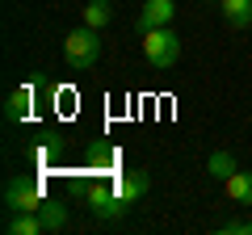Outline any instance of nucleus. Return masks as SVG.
<instances>
[{
    "instance_id": "obj_14",
    "label": "nucleus",
    "mask_w": 252,
    "mask_h": 235,
    "mask_svg": "<svg viewBox=\"0 0 252 235\" xmlns=\"http://www.w3.org/2000/svg\"><path fill=\"white\" fill-rule=\"evenodd\" d=\"M219 231L223 235H252V218H227Z\"/></svg>"
},
{
    "instance_id": "obj_7",
    "label": "nucleus",
    "mask_w": 252,
    "mask_h": 235,
    "mask_svg": "<svg viewBox=\"0 0 252 235\" xmlns=\"http://www.w3.org/2000/svg\"><path fill=\"white\" fill-rule=\"evenodd\" d=\"M30 109H34V88L21 84V88H13L9 101H4V122H21V118H30Z\"/></svg>"
},
{
    "instance_id": "obj_1",
    "label": "nucleus",
    "mask_w": 252,
    "mask_h": 235,
    "mask_svg": "<svg viewBox=\"0 0 252 235\" xmlns=\"http://www.w3.org/2000/svg\"><path fill=\"white\" fill-rule=\"evenodd\" d=\"M63 59H67L72 72H93L97 59H101V38H97V29H93V26L72 29V34L63 38Z\"/></svg>"
},
{
    "instance_id": "obj_6",
    "label": "nucleus",
    "mask_w": 252,
    "mask_h": 235,
    "mask_svg": "<svg viewBox=\"0 0 252 235\" xmlns=\"http://www.w3.org/2000/svg\"><path fill=\"white\" fill-rule=\"evenodd\" d=\"M114 189L122 193V202H130V206H135L139 198H147V193H152V176H147V168H130V172H122V176L114 181Z\"/></svg>"
},
{
    "instance_id": "obj_13",
    "label": "nucleus",
    "mask_w": 252,
    "mask_h": 235,
    "mask_svg": "<svg viewBox=\"0 0 252 235\" xmlns=\"http://www.w3.org/2000/svg\"><path fill=\"white\" fill-rule=\"evenodd\" d=\"M38 214H42V223H46V235L67 227V210H63L59 202H42V210H38Z\"/></svg>"
},
{
    "instance_id": "obj_5",
    "label": "nucleus",
    "mask_w": 252,
    "mask_h": 235,
    "mask_svg": "<svg viewBox=\"0 0 252 235\" xmlns=\"http://www.w3.org/2000/svg\"><path fill=\"white\" fill-rule=\"evenodd\" d=\"M172 17H177L172 0H147L143 9H139V17H135V29L143 34V29H156V26H172Z\"/></svg>"
},
{
    "instance_id": "obj_9",
    "label": "nucleus",
    "mask_w": 252,
    "mask_h": 235,
    "mask_svg": "<svg viewBox=\"0 0 252 235\" xmlns=\"http://www.w3.org/2000/svg\"><path fill=\"white\" fill-rule=\"evenodd\" d=\"M223 189H227V198H231V202L252 206V172H231V176L223 181Z\"/></svg>"
},
{
    "instance_id": "obj_8",
    "label": "nucleus",
    "mask_w": 252,
    "mask_h": 235,
    "mask_svg": "<svg viewBox=\"0 0 252 235\" xmlns=\"http://www.w3.org/2000/svg\"><path fill=\"white\" fill-rule=\"evenodd\" d=\"M223 4V21L231 29H248L252 26V0H219Z\"/></svg>"
},
{
    "instance_id": "obj_4",
    "label": "nucleus",
    "mask_w": 252,
    "mask_h": 235,
    "mask_svg": "<svg viewBox=\"0 0 252 235\" xmlns=\"http://www.w3.org/2000/svg\"><path fill=\"white\" fill-rule=\"evenodd\" d=\"M42 185L30 176H9L4 181V206L9 210H42Z\"/></svg>"
},
{
    "instance_id": "obj_11",
    "label": "nucleus",
    "mask_w": 252,
    "mask_h": 235,
    "mask_svg": "<svg viewBox=\"0 0 252 235\" xmlns=\"http://www.w3.org/2000/svg\"><path fill=\"white\" fill-rule=\"evenodd\" d=\"M89 168L101 172V176H105V172H114V168H118V151H114V147L93 143V147H89Z\"/></svg>"
},
{
    "instance_id": "obj_3",
    "label": "nucleus",
    "mask_w": 252,
    "mask_h": 235,
    "mask_svg": "<svg viewBox=\"0 0 252 235\" xmlns=\"http://www.w3.org/2000/svg\"><path fill=\"white\" fill-rule=\"evenodd\" d=\"M143 55H147V63L152 67H172L181 59V38L172 34L168 26H156V29H143Z\"/></svg>"
},
{
    "instance_id": "obj_10",
    "label": "nucleus",
    "mask_w": 252,
    "mask_h": 235,
    "mask_svg": "<svg viewBox=\"0 0 252 235\" xmlns=\"http://www.w3.org/2000/svg\"><path fill=\"white\" fill-rule=\"evenodd\" d=\"M109 21H114V4H109V0H89V4H84V26L105 29Z\"/></svg>"
},
{
    "instance_id": "obj_12",
    "label": "nucleus",
    "mask_w": 252,
    "mask_h": 235,
    "mask_svg": "<svg viewBox=\"0 0 252 235\" xmlns=\"http://www.w3.org/2000/svg\"><path fill=\"white\" fill-rule=\"evenodd\" d=\"M206 172L215 176V181H227L235 172V155L231 151H210V160H206Z\"/></svg>"
},
{
    "instance_id": "obj_2",
    "label": "nucleus",
    "mask_w": 252,
    "mask_h": 235,
    "mask_svg": "<svg viewBox=\"0 0 252 235\" xmlns=\"http://www.w3.org/2000/svg\"><path fill=\"white\" fill-rule=\"evenodd\" d=\"M80 202L101 218V223H118V218H126V210H130V202H122V193H118L114 185H101V181H93V185L84 181L80 185Z\"/></svg>"
}]
</instances>
